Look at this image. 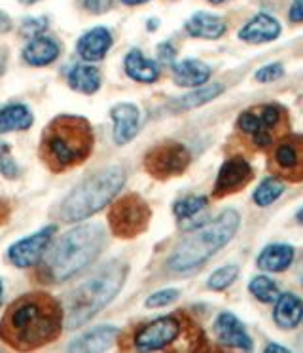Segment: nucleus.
Here are the masks:
<instances>
[{
  "instance_id": "obj_1",
  "label": "nucleus",
  "mask_w": 303,
  "mask_h": 353,
  "mask_svg": "<svg viewBox=\"0 0 303 353\" xmlns=\"http://www.w3.org/2000/svg\"><path fill=\"white\" fill-rule=\"evenodd\" d=\"M65 312L45 292H29L14 300L0 321V338L15 350H36L59 338Z\"/></svg>"
},
{
  "instance_id": "obj_2",
  "label": "nucleus",
  "mask_w": 303,
  "mask_h": 353,
  "mask_svg": "<svg viewBox=\"0 0 303 353\" xmlns=\"http://www.w3.org/2000/svg\"><path fill=\"white\" fill-rule=\"evenodd\" d=\"M93 143V130L85 118L61 114L45 125L40 139V158L53 173H63L87 160Z\"/></svg>"
},
{
  "instance_id": "obj_3",
  "label": "nucleus",
  "mask_w": 303,
  "mask_h": 353,
  "mask_svg": "<svg viewBox=\"0 0 303 353\" xmlns=\"http://www.w3.org/2000/svg\"><path fill=\"white\" fill-rule=\"evenodd\" d=\"M241 215L235 209H226L212 223L205 224L196 234L182 241L169 256L167 266L176 274H188L191 270L203 266L205 262L227 245L239 230Z\"/></svg>"
},
{
  "instance_id": "obj_4",
  "label": "nucleus",
  "mask_w": 303,
  "mask_h": 353,
  "mask_svg": "<svg viewBox=\"0 0 303 353\" xmlns=\"http://www.w3.org/2000/svg\"><path fill=\"white\" fill-rule=\"evenodd\" d=\"M105 245L98 224H82L67 232L45 256V274L52 281H67L97 259Z\"/></svg>"
},
{
  "instance_id": "obj_5",
  "label": "nucleus",
  "mask_w": 303,
  "mask_h": 353,
  "mask_svg": "<svg viewBox=\"0 0 303 353\" xmlns=\"http://www.w3.org/2000/svg\"><path fill=\"white\" fill-rule=\"evenodd\" d=\"M127 276V266L121 262H110L108 266L98 270L97 274L87 277L83 283L70 292L67 300V321L70 329H78L80 325L90 321L106 304H110L114 296L120 292L121 285Z\"/></svg>"
},
{
  "instance_id": "obj_6",
  "label": "nucleus",
  "mask_w": 303,
  "mask_h": 353,
  "mask_svg": "<svg viewBox=\"0 0 303 353\" xmlns=\"http://www.w3.org/2000/svg\"><path fill=\"white\" fill-rule=\"evenodd\" d=\"M123 185L125 171L118 165L87 176L63 200L59 211L61 219L65 223H80L83 219H90L105 208L106 203H110Z\"/></svg>"
},
{
  "instance_id": "obj_7",
  "label": "nucleus",
  "mask_w": 303,
  "mask_h": 353,
  "mask_svg": "<svg viewBox=\"0 0 303 353\" xmlns=\"http://www.w3.org/2000/svg\"><path fill=\"white\" fill-rule=\"evenodd\" d=\"M108 223L114 236L135 238L143 234L150 223V208L138 194H127L112 203L108 213Z\"/></svg>"
},
{
  "instance_id": "obj_8",
  "label": "nucleus",
  "mask_w": 303,
  "mask_h": 353,
  "mask_svg": "<svg viewBox=\"0 0 303 353\" xmlns=\"http://www.w3.org/2000/svg\"><path fill=\"white\" fill-rule=\"evenodd\" d=\"M191 161V154L180 143H163L152 148L144 158V168L156 179L182 175Z\"/></svg>"
},
{
  "instance_id": "obj_9",
  "label": "nucleus",
  "mask_w": 303,
  "mask_h": 353,
  "mask_svg": "<svg viewBox=\"0 0 303 353\" xmlns=\"http://www.w3.org/2000/svg\"><path fill=\"white\" fill-rule=\"evenodd\" d=\"M178 334H180V321L173 315H167L136 330L135 345L140 352L163 350L169 344H173Z\"/></svg>"
},
{
  "instance_id": "obj_10",
  "label": "nucleus",
  "mask_w": 303,
  "mask_h": 353,
  "mask_svg": "<svg viewBox=\"0 0 303 353\" xmlns=\"http://www.w3.org/2000/svg\"><path fill=\"white\" fill-rule=\"evenodd\" d=\"M53 234H55V226H45L36 234H32L30 238L17 241L10 247L8 259L14 262L17 268H29L40 261V256L44 254L50 241L53 239Z\"/></svg>"
},
{
  "instance_id": "obj_11",
  "label": "nucleus",
  "mask_w": 303,
  "mask_h": 353,
  "mask_svg": "<svg viewBox=\"0 0 303 353\" xmlns=\"http://www.w3.org/2000/svg\"><path fill=\"white\" fill-rule=\"evenodd\" d=\"M252 168L244 158H229L220 168L216 183H214V196H226V194L237 192L242 186H247L252 181Z\"/></svg>"
},
{
  "instance_id": "obj_12",
  "label": "nucleus",
  "mask_w": 303,
  "mask_h": 353,
  "mask_svg": "<svg viewBox=\"0 0 303 353\" xmlns=\"http://www.w3.org/2000/svg\"><path fill=\"white\" fill-rule=\"evenodd\" d=\"M214 332H216V338L224 345L239 347V350H244V352L252 350V338L249 336L244 325L233 314H229V312H224V314H220L216 317Z\"/></svg>"
},
{
  "instance_id": "obj_13",
  "label": "nucleus",
  "mask_w": 303,
  "mask_h": 353,
  "mask_svg": "<svg viewBox=\"0 0 303 353\" xmlns=\"http://www.w3.org/2000/svg\"><path fill=\"white\" fill-rule=\"evenodd\" d=\"M273 158L284 175L303 176V137L284 139L277 145Z\"/></svg>"
},
{
  "instance_id": "obj_14",
  "label": "nucleus",
  "mask_w": 303,
  "mask_h": 353,
  "mask_svg": "<svg viewBox=\"0 0 303 353\" xmlns=\"http://www.w3.org/2000/svg\"><path fill=\"white\" fill-rule=\"evenodd\" d=\"M114 120V141L118 145H125L135 137L138 131V108L131 103H120L110 110Z\"/></svg>"
},
{
  "instance_id": "obj_15",
  "label": "nucleus",
  "mask_w": 303,
  "mask_h": 353,
  "mask_svg": "<svg viewBox=\"0 0 303 353\" xmlns=\"http://www.w3.org/2000/svg\"><path fill=\"white\" fill-rule=\"evenodd\" d=\"M280 23L267 14H258L239 31V39L249 44H265L279 39Z\"/></svg>"
},
{
  "instance_id": "obj_16",
  "label": "nucleus",
  "mask_w": 303,
  "mask_h": 353,
  "mask_svg": "<svg viewBox=\"0 0 303 353\" xmlns=\"http://www.w3.org/2000/svg\"><path fill=\"white\" fill-rule=\"evenodd\" d=\"M110 48H112V34L105 27L91 29L76 44L78 55L82 59H85V61H98V59H103Z\"/></svg>"
},
{
  "instance_id": "obj_17",
  "label": "nucleus",
  "mask_w": 303,
  "mask_h": 353,
  "mask_svg": "<svg viewBox=\"0 0 303 353\" xmlns=\"http://www.w3.org/2000/svg\"><path fill=\"white\" fill-rule=\"evenodd\" d=\"M303 317V300L294 292H282L275 300L273 319L280 329H295Z\"/></svg>"
},
{
  "instance_id": "obj_18",
  "label": "nucleus",
  "mask_w": 303,
  "mask_h": 353,
  "mask_svg": "<svg viewBox=\"0 0 303 353\" xmlns=\"http://www.w3.org/2000/svg\"><path fill=\"white\" fill-rule=\"evenodd\" d=\"M212 70L209 65L197 59H184L180 63L173 65V80L174 84L182 85V88H199L205 85L211 78Z\"/></svg>"
},
{
  "instance_id": "obj_19",
  "label": "nucleus",
  "mask_w": 303,
  "mask_h": 353,
  "mask_svg": "<svg viewBox=\"0 0 303 353\" xmlns=\"http://www.w3.org/2000/svg\"><path fill=\"white\" fill-rule=\"evenodd\" d=\"M116 338H118V329L105 325V327L91 329L83 336L76 338L74 342L68 345V350L70 352H103L116 342Z\"/></svg>"
},
{
  "instance_id": "obj_20",
  "label": "nucleus",
  "mask_w": 303,
  "mask_h": 353,
  "mask_svg": "<svg viewBox=\"0 0 303 353\" xmlns=\"http://www.w3.org/2000/svg\"><path fill=\"white\" fill-rule=\"evenodd\" d=\"M294 261V247L286 245V243H273V245L264 247V251L258 254V268L264 272H284L290 268V264Z\"/></svg>"
},
{
  "instance_id": "obj_21",
  "label": "nucleus",
  "mask_w": 303,
  "mask_h": 353,
  "mask_svg": "<svg viewBox=\"0 0 303 353\" xmlns=\"http://www.w3.org/2000/svg\"><path fill=\"white\" fill-rule=\"evenodd\" d=\"M186 31L196 39L216 40L227 31V25L218 16H212L207 12H199L186 21Z\"/></svg>"
},
{
  "instance_id": "obj_22",
  "label": "nucleus",
  "mask_w": 303,
  "mask_h": 353,
  "mask_svg": "<svg viewBox=\"0 0 303 353\" xmlns=\"http://www.w3.org/2000/svg\"><path fill=\"white\" fill-rule=\"evenodd\" d=\"M123 65H125V74L129 78H133L135 82H140V84H152L161 74L158 63L152 61V59H146L138 50H131L125 55V63Z\"/></svg>"
},
{
  "instance_id": "obj_23",
  "label": "nucleus",
  "mask_w": 303,
  "mask_h": 353,
  "mask_svg": "<svg viewBox=\"0 0 303 353\" xmlns=\"http://www.w3.org/2000/svg\"><path fill=\"white\" fill-rule=\"evenodd\" d=\"M59 57V44L48 37H34L23 50V59L32 67H44Z\"/></svg>"
},
{
  "instance_id": "obj_24",
  "label": "nucleus",
  "mask_w": 303,
  "mask_h": 353,
  "mask_svg": "<svg viewBox=\"0 0 303 353\" xmlns=\"http://www.w3.org/2000/svg\"><path fill=\"white\" fill-rule=\"evenodd\" d=\"M220 93H224V85L222 84H207L199 85L194 92H189L188 95H182L176 101L171 103L173 110H189V108H197L209 103V101L216 99Z\"/></svg>"
},
{
  "instance_id": "obj_25",
  "label": "nucleus",
  "mask_w": 303,
  "mask_h": 353,
  "mask_svg": "<svg viewBox=\"0 0 303 353\" xmlns=\"http://www.w3.org/2000/svg\"><path fill=\"white\" fill-rule=\"evenodd\" d=\"M32 112L25 105H8L0 108V133L29 130L32 125Z\"/></svg>"
},
{
  "instance_id": "obj_26",
  "label": "nucleus",
  "mask_w": 303,
  "mask_h": 353,
  "mask_svg": "<svg viewBox=\"0 0 303 353\" xmlns=\"http://www.w3.org/2000/svg\"><path fill=\"white\" fill-rule=\"evenodd\" d=\"M101 72L91 65H76L74 69L68 74V85L80 93H91L98 92L101 88Z\"/></svg>"
},
{
  "instance_id": "obj_27",
  "label": "nucleus",
  "mask_w": 303,
  "mask_h": 353,
  "mask_svg": "<svg viewBox=\"0 0 303 353\" xmlns=\"http://www.w3.org/2000/svg\"><path fill=\"white\" fill-rule=\"evenodd\" d=\"M284 190H286V186H284V183H282L280 179H277V176H267V179H264V181L258 185L252 198H254V203H256V205H260V208H267V205H271V203H275V201L279 200L280 196L284 194Z\"/></svg>"
},
{
  "instance_id": "obj_28",
  "label": "nucleus",
  "mask_w": 303,
  "mask_h": 353,
  "mask_svg": "<svg viewBox=\"0 0 303 353\" xmlns=\"http://www.w3.org/2000/svg\"><path fill=\"white\" fill-rule=\"evenodd\" d=\"M249 291L252 292V296L258 299L260 302H264V304H271L277 300L279 296V287L277 283L269 279L267 276H256L252 281L249 283Z\"/></svg>"
},
{
  "instance_id": "obj_29",
  "label": "nucleus",
  "mask_w": 303,
  "mask_h": 353,
  "mask_svg": "<svg viewBox=\"0 0 303 353\" xmlns=\"http://www.w3.org/2000/svg\"><path fill=\"white\" fill-rule=\"evenodd\" d=\"M239 277V266L235 264H227L218 268L207 281V287L212 291H226L229 285H233V281Z\"/></svg>"
},
{
  "instance_id": "obj_30",
  "label": "nucleus",
  "mask_w": 303,
  "mask_h": 353,
  "mask_svg": "<svg viewBox=\"0 0 303 353\" xmlns=\"http://www.w3.org/2000/svg\"><path fill=\"white\" fill-rule=\"evenodd\" d=\"M205 208H207L205 196H188L184 200L176 201L173 211L178 219H189V216H196L197 213H201Z\"/></svg>"
},
{
  "instance_id": "obj_31",
  "label": "nucleus",
  "mask_w": 303,
  "mask_h": 353,
  "mask_svg": "<svg viewBox=\"0 0 303 353\" xmlns=\"http://www.w3.org/2000/svg\"><path fill=\"white\" fill-rule=\"evenodd\" d=\"M178 296H180V292L176 289H165V291H158L150 294L144 304H146V307H163L173 304L174 300H178Z\"/></svg>"
},
{
  "instance_id": "obj_32",
  "label": "nucleus",
  "mask_w": 303,
  "mask_h": 353,
  "mask_svg": "<svg viewBox=\"0 0 303 353\" xmlns=\"http://www.w3.org/2000/svg\"><path fill=\"white\" fill-rule=\"evenodd\" d=\"M284 77V67L280 65V63H269V65H264L262 69L256 70V78L258 82H262V84H269V82H275V80H279V78Z\"/></svg>"
},
{
  "instance_id": "obj_33",
  "label": "nucleus",
  "mask_w": 303,
  "mask_h": 353,
  "mask_svg": "<svg viewBox=\"0 0 303 353\" xmlns=\"http://www.w3.org/2000/svg\"><path fill=\"white\" fill-rule=\"evenodd\" d=\"M0 171L6 176H12V179L17 175V168H15L12 156H10V146L4 141H0Z\"/></svg>"
},
{
  "instance_id": "obj_34",
  "label": "nucleus",
  "mask_w": 303,
  "mask_h": 353,
  "mask_svg": "<svg viewBox=\"0 0 303 353\" xmlns=\"http://www.w3.org/2000/svg\"><path fill=\"white\" fill-rule=\"evenodd\" d=\"M45 19H25V23H23L21 31L25 37H29V39H34V37H40V32L45 31Z\"/></svg>"
},
{
  "instance_id": "obj_35",
  "label": "nucleus",
  "mask_w": 303,
  "mask_h": 353,
  "mask_svg": "<svg viewBox=\"0 0 303 353\" xmlns=\"http://www.w3.org/2000/svg\"><path fill=\"white\" fill-rule=\"evenodd\" d=\"M114 6V0H83V8L91 14H105Z\"/></svg>"
},
{
  "instance_id": "obj_36",
  "label": "nucleus",
  "mask_w": 303,
  "mask_h": 353,
  "mask_svg": "<svg viewBox=\"0 0 303 353\" xmlns=\"http://www.w3.org/2000/svg\"><path fill=\"white\" fill-rule=\"evenodd\" d=\"M288 17H290V21H294V23H303V0H295L294 4L290 6Z\"/></svg>"
},
{
  "instance_id": "obj_37",
  "label": "nucleus",
  "mask_w": 303,
  "mask_h": 353,
  "mask_svg": "<svg viewBox=\"0 0 303 353\" xmlns=\"http://www.w3.org/2000/svg\"><path fill=\"white\" fill-rule=\"evenodd\" d=\"M158 52H159V57H161V61H165V63H173L174 55H176L174 48L171 46L169 42H163V44H159Z\"/></svg>"
},
{
  "instance_id": "obj_38",
  "label": "nucleus",
  "mask_w": 303,
  "mask_h": 353,
  "mask_svg": "<svg viewBox=\"0 0 303 353\" xmlns=\"http://www.w3.org/2000/svg\"><path fill=\"white\" fill-rule=\"evenodd\" d=\"M10 29H12V21H10V17L0 12V32H6L10 31Z\"/></svg>"
},
{
  "instance_id": "obj_39",
  "label": "nucleus",
  "mask_w": 303,
  "mask_h": 353,
  "mask_svg": "<svg viewBox=\"0 0 303 353\" xmlns=\"http://www.w3.org/2000/svg\"><path fill=\"white\" fill-rule=\"evenodd\" d=\"M265 352H267V353H271V352L286 353L288 347H284V345H279V344H269V345H267V347H265Z\"/></svg>"
},
{
  "instance_id": "obj_40",
  "label": "nucleus",
  "mask_w": 303,
  "mask_h": 353,
  "mask_svg": "<svg viewBox=\"0 0 303 353\" xmlns=\"http://www.w3.org/2000/svg\"><path fill=\"white\" fill-rule=\"evenodd\" d=\"M6 216H8V208L0 201V223H4L6 221Z\"/></svg>"
},
{
  "instance_id": "obj_41",
  "label": "nucleus",
  "mask_w": 303,
  "mask_h": 353,
  "mask_svg": "<svg viewBox=\"0 0 303 353\" xmlns=\"http://www.w3.org/2000/svg\"><path fill=\"white\" fill-rule=\"evenodd\" d=\"M123 4H127V6H136V4H144V2H148V0H121Z\"/></svg>"
},
{
  "instance_id": "obj_42",
  "label": "nucleus",
  "mask_w": 303,
  "mask_h": 353,
  "mask_svg": "<svg viewBox=\"0 0 303 353\" xmlns=\"http://www.w3.org/2000/svg\"><path fill=\"white\" fill-rule=\"evenodd\" d=\"M295 221H297L300 224H303V208L297 211V215H295Z\"/></svg>"
},
{
  "instance_id": "obj_43",
  "label": "nucleus",
  "mask_w": 303,
  "mask_h": 353,
  "mask_svg": "<svg viewBox=\"0 0 303 353\" xmlns=\"http://www.w3.org/2000/svg\"><path fill=\"white\" fill-rule=\"evenodd\" d=\"M23 4H34V2H38V0H21Z\"/></svg>"
},
{
  "instance_id": "obj_44",
  "label": "nucleus",
  "mask_w": 303,
  "mask_h": 353,
  "mask_svg": "<svg viewBox=\"0 0 303 353\" xmlns=\"http://www.w3.org/2000/svg\"><path fill=\"white\" fill-rule=\"evenodd\" d=\"M212 4H222V2H226V0H209Z\"/></svg>"
},
{
  "instance_id": "obj_45",
  "label": "nucleus",
  "mask_w": 303,
  "mask_h": 353,
  "mask_svg": "<svg viewBox=\"0 0 303 353\" xmlns=\"http://www.w3.org/2000/svg\"><path fill=\"white\" fill-rule=\"evenodd\" d=\"M0 304H2V281H0Z\"/></svg>"
},
{
  "instance_id": "obj_46",
  "label": "nucleus",
  "mask_w": 303,
  "mask_h": 353,
  "mask_svg": "<svg viewBox=\"0 0 303 353\" xmlns=\"http://www.w3.org/2000/svg\"><path fill=\"white\" fill-rule=\"evenodd\" d=\"M302 285H303V281H302Z\"/></svg>"
},
{
  "instance_id": "obj_47",
  "label": "nucleus",
  "mask_w": 303,
  "mask_h": 353,
  "mask_svg": "<svg viewBox=\"0 0 303 353\" xmlns=\"http://www.w3.org/2000/svg\"><path fill=\"white\" fill-rule=\"evenodd\" d=\"M302 319H303V317H302Z\"/></svg>"
}]
</instances>
